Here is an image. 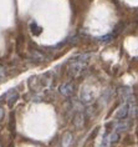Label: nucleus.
Masks as SVG:
<instances>
[{
  "label": "nucleus",
  "mask_w": 138,
  "mask_h": 147,
  "mask_svg": "<svg viewBox=\"0 0 138 147\" xmlns=\"http://www.w3.org/2000/svg\"><path fill=\"white\" fill-rule=\"evenodd\" d=\"M3 98H5L6 104H8L9 106H13L17 101V98H19V94H17V91L15 89H11L3 96Z\"/></svg>",
  "instance_id": "1"
},
{
  "label": "nucleus",
  "mask_w": 138,
  "mask_h": 147,
  "mask_svg": "<svg viewBox=\"0 0 138 147\" xmlns=\"http://www.w3.org/2000/svg\"><path fill=\"white\" fill-rule=\"evenodd\" d=\"M119 95H121V97L125 101L128 102V104L134 102V96L132 94V90H131L129 87H122V89H119Z\"/></svg>",
  "instance_id": "2"
},
{
  "label": "nucleus",
  "mask_w": 138,
  "mask_h": 147,
  "mask_svg": "<svg viewBox=\"0 0 138 147\" xmlns=\"http://www.w3.org/2000/svg\"><path fill=\"white\" fill-rule=\"evenodd\" d=\"M74 84L72 82H66V84H62L60 87H59V91L61 95H64V96H71L72 94H74Z\"/></svg>",
  "instance_id": "3"
},
{
  "label": "nucleus",
  "mask_w": 138,
  "mask_h": 147,
  "mask_svg": "<svg viewBox=\"0 0 138 147\" xmlns=\"http://www.w3.org/2000/svg\"><path fill=\"white\" fill-rule=\"evenodd\" d=\"M80 97H81V101L85 102V104H90V102L93 101V94L92 91L88 90L87 87H83V89L81 90V94H80Z\"/></svg>",
  "instance_id": "4"
},
{
  "label": "nucleus",
  "mask_w": 138,
  "mask_h": 147,
  "mask_svg": "<svg viewBox=\"0 0 138 147\" xmlns=\"http://www.w3.org/2000/svg\"><path fill=\"white\" fill-rule=\"evenodd\" d=\"M129 107H131L129 104H123L121 107L117 110V112H116V119H118V120L126 119L129 113Z\"/></svg>",
  "instance_id": "5"
},
{
  "label": "nucleus",
  "mask_w": 138,
  "mask_h": 147,
  "mask_svg": "<svg viewBox=\"0 0 138 147\" xmlns=\"http://www.w3.org/2000/svg\"><path fill=\"white\" fill-rule=\"evenodd\" d=\"M128 127H129V122H128V121H126L125 119L117 120V122L115 123V130H116V132L126 131Z\"/></svg>",
  "instance_id": "6"
},
{
  "label": "nucleus",
  "mask_w": 138,
  "mask_h": 147,
  "mask_svg": "<svg viewBox=\"0 0 138 147\" xmlns=\"http://www.w3.org/2000/svg\"><path fill=\"white\" fill-rule=\"evenodd\" d=\"M72 143V135L70 132H66L62 137V147H70Z\"/></svg>",
  "instance_id": "7"
},
{
  "label": "nucleus",
  "mask_w": 138,
  "mask_h": 147,
  "mask_svg": "<svg viewBox=\"0 0 138 147\" xmlns=\"http://www.w3.org/2000/svg\"><path fill=\"white\" fill-rule=\"evenodd\" d=\"M118 140H119V134H118V132H116V131H113L107 137V141H108V143H111V145H115V143H117Z\"/></svg>",
  "instance_id": "8"
},
{
  "label": "nucleus",
  "mask_w": 138,
  "mask_h": 147,
  "mask_svg": "<svg viewBox=\"0 0 138 147\" xmlns=\"http://www.w3.org/2000/svg\"><path fill=\"white\" fill-rule=\"evenodd\" d=\"M30 29H31V32H32L34 35H40V34H41V31H42V29L40 28L39 25L35 23V21L30 24Z\"/></svg>",
  "instance_id": "9"
},
{
  "label": "nucleus",
  "mask_w": 138,
  "mask_h": 147,
  "mask_svg": "<svg viewBox=\"0 0 138 147\" xmlns=\"http://www.w3.org/2000/svg\"><path fill=\"white\" fill-rule=\"evenodd\" d=\"M82 113H78L77 116H76V120H75V125L77 127H81L82 126Z\"/></svg>",
  "instance_id": "10"
},
{
  "label": "nucleus",
  "mask_w": 138,
  "mask_h": 147,
  "mask_svg": "<svg viewBox=\"0 0 138 147\" xmlns=\"http://www.w3.org/2000/svg\"><path fill=\"white\" fill-rule=\"evenodd\" d=\"M107 143H108V141H107V136L105 135V136H103L102 142H101V145H100L98 147H108V146H107Z\"/></svg>",
  "instance_id": "11"
},
{
  "label": "nucleus",
  "mask_w": 138,
  "mask_h": 147,
  "mask_svg": "<svg viewBox=\"0 0 138 147\" xmlns=\"http://www.w3.org/2000/svg\"><path fill=\"white\" fill-rule=\"evenodd\" d=\"M5 75H6V74H5V69L0 66V81H1V80L5 78Z\"/></svg>",
  "instance_id": "12"
},
{
  "label": "nucleus",
  "mask_w": 138,
  "mask_h": 147,
  "mask_svg": "<svg viewBox=\"0 0 138 147\" xmlns=\"http://www.w3.org/2000/svg\"><path fill=\"white\" fill-rule=\"evenodd\" d=\"M4 116H5V111H4V109L0 106V121L4 119Z\"/></svg>",
  "instance_id": "13"
}]
</instances>
